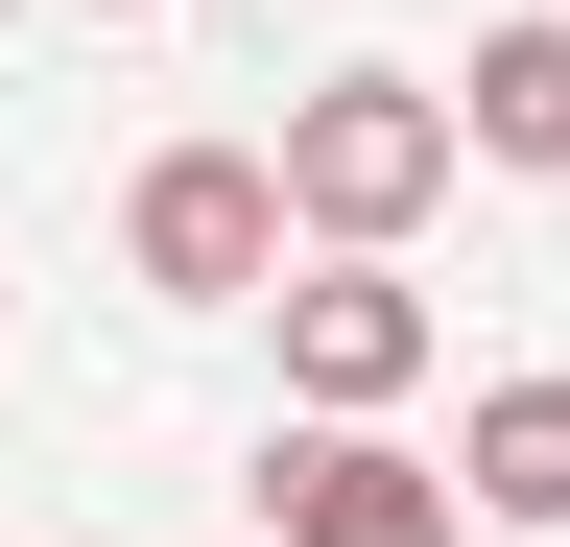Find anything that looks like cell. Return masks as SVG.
Wrapping results in <instances>:
<instances>
[{"label": "cell", "instance_id": "cell-1", "mask_svg": "<svg viewBox=\"0 0 570 547\" xmlns=\"http://www.w3.org/2000/svg\"><path fill=\"white\" fill-rule=\"evenodd\" d=\"M285 238H356V262H404L428 215H452V96H428V72H309V96H285Z\"/></svg>", "mask_w": 570, "mask_h": 547}, {"label": "cell", "instance_id": "cell-2", "mask_svg": "<svg viewBox=\"0 0 570 547\" xmlns=\"http://www.w3.org/2000/svg\"><path fill=\"white\" fill-rule=\"evenodd\" d=\"M119 262H142L167 310H262V286H285V167H262V144H167V167L119 191Z\"/></svg>", "mask_w": 570, "mask_h": 547}, {"label": "cell", "instance_id": "cell-3", "mask_svg": "<svg viewBox=\"0 0 570 547\" xmlns=\"http://www.w3.org/2000/svg\"><path fill=\"white\" fill-rule=\"evenodd\" d=\"M262 310H285V404H333V429H381V404L428 381V286H404V262H356V238H309Z\"/></svg>", "mask_w": 570, "mask_h": 547}, {"label": "cell", "instance_id": "cell-4", "mask_svg": "<svg viewBox=\"0 0 570 547\" xmlns=\"http://www.w3.org/2000/svg\"><path fill=\"white\" fill-rule=\"evenodd\" d=\"M452 524H475V500H452L404 429H333V404L262 429V547H452Z\"/></svg>", "mask_w": 570, "mask_h": 547}, {"label": "cell", "instance_id": "cell-5", "mask_svg": "<svg viewBox=\"0 0 570 547\" xmlns=\"http://www.w3.org/2000/svg\"><path fill=\"white\" fill-rule=\"evenodd\" d=\"M452 500H475V524H523V547L570 524V381H475V452H452Z\"/></svg>", "mask_w": 570, "mask_h": 547}, {"label": "cell", "instance_id": "cell-6", "mask_svg": "<svg viewBox=\"0 0 570 547\" xmlns=\"http://www.w3.org/2000/svg\"><path fill=\"white\" fill-rule=\"evenodd\" d=\"M452 144L570 191V25H475V96H452Z\"/></svg>", "mask_w": 570, "mask_h": 547}, {"label": "cell", "instance_id": "cell-7", "mask_svg": "<svg viewBox=\"0 0 570 547\" xmlns=\"http://www.w3.org/2000/svg\"><path fill=\"white\" fill-rule=\"evenodd\" d=\"M96 25H167V0H96Z\"/></svg>", "mask_w": 570, "mask_h": 547}, {"label": "cell", "instance_id": "cell-8", "mask_svg": "<svg viewBox=\"0 0 570 547\" xmlns=\"http://www.w3.org/2000/svg\"><path fill=\"white\" fill-rule=\"evenodd\" d=\"M0 25H24V0H0Z\"/></svg>", "mask_w": 570, "mask_h": 547}]
</instances>
